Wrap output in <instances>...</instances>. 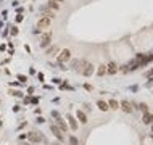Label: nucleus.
<instances>
[{
  "label": "nucleus",
  "instance_id": "obj_12",
  "mask_svg": "<svg viewBox=\"0 0 153 145\" xmlns=\"http://www.w3.org/2000/svg\"><path fill=\"white\" fill-rule=\"evenodd\" d=\"M119 107H121L122 110L126 111V113H131V111H132V107H131V103L127 102V100H124V102H121V103H119Z\"/></svg>",
  "mask_w": 153,
  "mask_h": 145
},
{
  "label": "nucleus",
  "instance_id": "obj_20",
  "mask_svg": "<svg viewBox=\"0 0 153 145\" xmlns=\"http://www.w3.org/2000/svg\"><path fill=\"white\" fill-rule=\"evenodd\" d=\"M10 94H11V95H15V97H21L23 95V92H19V90H11Z\"/></svg>",
  "mask_w": 153,
  "mask_h": 145
},
{
  "label": "nucleus",
  "instance_id": "obj_19",
  "mask_svg": "<svg viewBox=\"0 0 153 145\" xmlns=\"http://www.w3.org/2000/svg\"><path fill=\"white\" fill-rule=\"evenodd\" d=\"M69 144H71V145H79V140L76 139L74 135H71V137H69Z\"/></svg>",
  "mask_w": 153,
  "mask_h": 145
},
{
  "label": "nucleus",
  "instance_id": "obj_15",
  "mask_svg": "<svg viewBox=\"0 0 153 145\" xmlns=\"http://www.w3.org/2000/svg\"><path fill=\"white\" fill-rule=\"evenodd\" d=\"M97 107L100 108L102 111H106V110L110 108V107H108V103H106V102H103V100H98V102H97Z\"/></svg>",
  "mask_w": 153,
  "mask_h": 145
},
{
  "label": "nucleus",
  "instance_id": "obj_18",
  "mask_svg": "<svg viewBox=\"0 0 153 145\" xmlns=\"http://www.w3.org/2000/svg\"><path fill=\"white\" fill-rule=\"evenodd\" d=\"M108 107L113 108V110H118V108H119V102H116V100H110V102H108Z\"/></svg>",
  "mask_w": 153,
  "mask_h": 145
},
{
  "label": "nucleus",
  "instance_id": "obj_25",
  "mask_svg": "<svg viewBox=\"0 0 153 145\" xmlns=\"http://www.w3.org/2000/svg\"><path fill=\"white\" fill-rule=\"evenodd\" d=\"M31 102H32V103H34V105H36V103H37V102H39V98H37V97H34V98H32Z\"/></svg>",
  "mask_w": 153,
  "mask_h": 145
},
{
  "label": "nucleus",
  "instance_id": "obj_27",
  "mask_svg": "<svg viewBox=\"0 0 153 145\" xmlns=\"http://www.w3.org/2000/svg\"><path fill=\"white\" fill-rule=\"evenodd\" d=\"M53 2H57V3H61V2H63V0H53Z\"/></svg>",
  "mask_w": 153,
  "mask_h": 145
},
{
  "label": "nucleus",
  "instance_id": "obj_5",
  "mask_svg": "<svg viewBox=\"0 0 153 145\" xmlns=\"http://www.w3.org/2000/svg\"><path fill=\"white\" fill-rule=\"evenodd\" d=\"M26 139L31 140V142H34V144H37V142H40V140H42V137L37 134L36 131H31V132H27V134H26Z\"/></svg>",
  "mask_w": 153,
  "mask_h": 145
},
{
  "label": "nucleus",
  "instance_id": "obj_3",
  "mask_svg": "<svg viewBox=\"0 0 153 145\" xmlns=\"http://www.w3.org/2000/svg\"><path fill=\"white\" fill-rule=\"evenodd\" d=\"M52 24V19L50 18H45V16H42L39 21H37V29L39 31H42V29H47L48 26Z\"/></svg>",
  "mask_w": 153,
  "mask_h": 145
},
{
  "label": "nucleus",
  "instance_id": "obj_10",
  "mask_svg": "<svg viewBox=\"0 0 153 145\" xmlns=\"http://www.w3.org/2000/svg\"><path fill=\"white\" fill-rule=\"evenodd\" d=\"M60 52V47L58 45H52V47H48L47 48V55L48 57H53V55H57Z\"/></svg>",
  "mask_w": 153,
  "mask_h": 145
},
{
  "label": "nucleus",
  "instance_id": "obj_29",
  "mask_svg": "<svg viewBox=\"0 0 153 145\" xmlns=\"http://www.w3.org/2000/svg\"><path fill=\"white\" fill-rule=\"evenodd\" d=\"M0 3H2V0H0Z\"/></svg>",
  "mask_w": 153,
  "mask_h": 145
},
{
  "label": "nucleus",
  "instance_id": "obj_9",
  "mask_svg": "<svg viewBox=\"0 0 153 145\" xmlns=\"http://www.w3.org/2000/svg\"><path fill=\"white\" fill-rule=\"evenodd\" d=\"M57 126L60 127V131H61V132H66V131H68V124L64 123L61 118H57Z\"/></svg>",
  "mask_w": 153,
  "mask_h": 145
},
{
  "label": "nucleus",
  "instance_id": "obj_13",
  "mask_svg": "<svg viewBox=\"0 0 153 145\" xmlns=\"http://www.w3.org/2000/svg\"><path fill=\"white\" fill-rule=\"evenodd\" d=\"M143 123L145 124H153V114H150V113H143Z\"/></svg>",
  "mask_w": 153,
  "mask_h": 145
},
{
  "label": "nucleus",
  "instance_id": "obj_21",
  "mask_svg": "<svg viewBox=\"0 0 153 145\" xmlns=\"http://www.w3.org/2000/svg\"><path fill=\"white\" fill-rule=\"evenodd\" d=\"M18 79L21 81V82H26V81H27V77H26V76H23V74H18Z\"/></svg>",
  "mask_w": 153,
  "mask_h": 145
},
{
  "label": "nucleus",
  "instance_id": "obj_4",
  "mask_svg": "<svg viewBox=\"0 0 153 145\" xmlns=\"http://www.w3.org/2000/svg\"><path fill=\"white\" fill-rule=\"evenodd\" d=\"M52 37H53V34L52 32H45L42 36V39H40V47H48L50 45V42H52Z\"/></svg>",
  "mask_w": 153,
  "mask_h": 145
},
{
  "label": "nucleus",
  "instance_id": "obj_6",
  "mask_svg": "<svg viewBox=\"0 0 153 145\" xmlns=\"http://www.w3.org/2000/svg\"><path fill=\"white\" fill-rule=\"evenodd\" d=\"M84 60H73L71 61V69H74V71H82V66H84Z\"/></svg>",
  "mask_w": 153,
  "mask_h": 145
},
{
  "label": "nucleus",
  "instance_id": "obj_17",
  "mask_svg": "<svg viewBox=\"0 0 153 145\" xmlns=\"http://www.w3.org/2000/svg\"><path fill=\"white\" fill-rule=\"evenodd\" d=\"M97 74H98V76L106 74V64H100V66H98V69H97Z\"/></svg>",
  "mask_w": 153,
  "mask_h": 145
},
{
  "label": "nucleus",
  "instance_id": "obj_8",
  "mask_svg": "<svg viewBox=\"0 0 153 145\" xmlns=\"http://www.w3.org/2000/svg\"><path fill=\"white\" fill-rule=\"evenodd\" d=\"M106 73H108V74H116L118 73V64L115 63V61L108 63L106 64Z\"/></svg>",
  "mask_w": 153,
  "mask_h": 145
},
{
  "label": "nucleus",
  "instance_id": "obj_2",
  "mask_svg": "<svg viewBox=\"0 0 153 145\" xmlns=\"http://www.w3.org/2000/svg\"><path fill=\"white\" fill-rule=\"evenodd\" d=\"M69 58H71V52H69V48H63V50L60 52V55L57 57L58 63H64V61H68Z\"/></svg>",
  "mask_w": 153,
  "mask_h": 145
},
{
  "label": "nucleus",
  "instance_id": "obj_23",
  "mask_svg": "<svg viewBox=\"0 0 153 145\" xmlns=\"http://www.w3.org/2000/svg\"><path fill=\"white\" fill-rule=\"evenodd\" d=\"M10 34H11V36H16V34H18V27H11Z\"/></svg>",
  "mask_w": 153,
  "mask_h": 145
},
{
  "label": "nucleus",
  "instance_id": "obj_11",
  "mask_svg": "<svg viewBox=\"0 0 153 145\" xmlns=\"http://www.w3.org/2000/svg\"><path fill=\"white\" fill-rule=\"evenodd\" d=\"M66 119H68V123H69V126H71V129H73V131H76V129H77V121H76L71 114H68V116H66Z\"/></svg>",
  "mask_w": 153,
  "mask_h": 145
},
{
  "label": "nucleus",
  "instance_id": "obj_26",
  "mask_svg": "<svg viewBox=\"0 0 153 145\" xmlns=\"http://www.w3.org/2000/svg\"><path fill=\"white\" fill-rule=\"evenodd\" d=\"M52 145H61V144H60V142H53Z\"/></svg>",
  "mask_w": 153,
  "mask_h": 145
},
{
  "label": "nucleus",
  "instance_id": "obj_14",
  "mask_svg": "<svg viewBox=\"0 0 153 145\" xmlns=\"http://www.w3.org/2000/svg\"><path fill=\"white\" fill-rule=\"evenodd\" d=\"M77 119H79L82 124H85V123H87V116H85V113L81 111V110H77Z\"/></svg>",
  "mask_w": 153,
  "mask_h": 145
},
{
  "label": "nucleus",
  "instance_id": "obj_7",
  "mask_svg": "<svg viewBox=\"0 0 153 145\" xmlns=\"http://www.w3.org/2000/svg\"><path fill=\"white\" fill-rule=\"evenodd\" d=\"M81 73H82L84 76H90L92 73H94V64H92V63H87V61H85L84 66H82V71H81Z\"/></svg>",
  "mask_w": 153,
  "mask_h": 145
},
{
  "label": "nucleus",
  "instance_id": "obj_22",
  "mask_svg": "<svg viewBox=\"0 0 153 145\" xmlns=\"http://www.w3.org/2000/svg\"><path fill=\"white\" fill-rule=\"evenodd\" d=\"M21 21H23V15L18 13V15H16V23H21Z\"/></svg>",
  "mask_w": 153,
  "mask_h": 145
},
{
  "label": "nucleus",
  "instance_id": "obj_24",
  "mask_svg": "<svg viewBox=\"0 0 153 145\" xmlns=\"http://www.w3.org/2000/svg\"><path fill=\"white\" fill-rule=\"evenodd\" d=\"M44 121H45V119H44L42 116H39V118H37V123H44Z\"/></svg>",
  "mask_w": 153,
  "mask_h": 145
},
{
  "label": "nucleus",
  "instance_id": "obj_28",
  "mask_svg": "<svg viewBox=\"0 0 153 145\" xmlns=\"http://www.w3.org/2000/svg\"><path fill=\"white\" fill-rule=\"evenodd\" d=\"M19 145H29V144H24V142H23V144H19Z\"/></svg>",
  "mask_w": 153,
  "mask_h": 145
},
{
  "label": "nucleus",
  "instance_id": "obj_1",
  "mask_svg": "<svg viewBox=\"0 0 153 145\" xmlns=\"http://www.w3.org/2000/svg\"><path fill=\"white\" fill-rule=\"evenodd\" d=\"M50 131H52V134L58 139V142H63L64 140V134L60 131V127L57 126V124H50Z\"/></svg>",
  "mask_w": 153,
  "mask_h": 145
},
{
  "label": "nucleus",
  "instance_id": "obj_16",
  "mask_svg": "<svg viewBox=\"0 0 153 145\" xmlns=\"http://www.w3.org/2000/svg\"><path fill=\"white\" fill-rule=\"evenodd\" d=\"M47 6L50 8V10H58V8H60V3L53 2V0H48V2H47Z\"/></svg>",
  "mask_w": 153,
  "mask_h": 145
}]
</instances>
